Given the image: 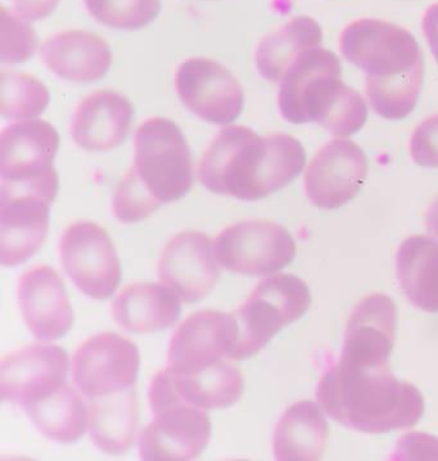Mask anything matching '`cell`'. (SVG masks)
<instances>
[{
  "instance_id": "cell-32",
  "label": "cell",
  "mask_w": 438,
  "mask_h": 461,
  "mask_svg": "<svg viewBox=\"0 0 438 461\" xmlns=\"http://www.w3.org/2000/svg\"><path fill=\"white\" fill-rule=\"evenodd\" d=\"M410 156L423 167H438V113L428 117L413 132Z\"/></svg>"
},
{
  "instance_id": "cell-20",
  "label": "cell",
  "mask_w": 438,
  "mask_h": 461,
  "mask_svg": "<svg viewBox=\"0 0 438 461\" xmlns=\"http://www.w3.org/2000/svg\"><path fill=\"white\" fill-rule=\"evenodd\" d=\"M397 309L383 294L362 298L347 321L340 358L360 366L389 364L395 348Z\"/></svg>"
},
{
  "instance_id": "cell-11",
  "label": "cell",
  "mask_w": 438,
  "mask_h": 461,
  "mask_svg": "<svg viewBox=\"0 0 438 461\" xmlns=\"http://www.w3.org/2000/svg\"><path fill=\"white\" fill-rule=\"evenodd\" d=\"M153 420L139 436L143 460H192L204 453L213 435L205 409L181 401L151 410Z\"/></svg>"
},
{
  "instance_id": "cell-12",
  "label": "cell",
  "mask_w": 438,
  "mask_h": 461,
  "mask_svg": "<svg viewBox=\"0 0 438 461\" xmlns=\"http://www.w3.org/2000/svg\"><path fill=\"white\" fill-rule=\"evenodd\" d=\"M238 339V322L232 313L202 310L188 316L172 334L168 369L189 375L231 355Z\"/></svg>"
},
{
  "instance_id": "cell-14",
  "label": "cell",
  "mask_w": 438,
  "mask_h": 461,
  "mask_svg": "<svg viewBox=\"0 0 438 461\" xmlns=\"http://www.w3.org/2000/svg\"><path fill=\"white\" fill-rule=\"evenodd\" d=\"M368 175L364 150L347 140L329 141L311 159L305 173V192L314 206L333 210L355 198Z\"/></svg>"
},
{
  "instance_id": "cell-16",
  "label": "cell",
  "mask_w": 438,
  "mask_h": 461,
  "mask_svg": "<svg viewBox=\"0 0 438 461\" xmlns=\"http://www.w3.org/2000/svg\"><path fill=\"white\" fill-rule=\"evenodd\" d=\"M69 357L56 345L26 346L9 352L0 366V394L3 401L23 408L68 384Z\"/></svg>"
},
{
  "instance_id": "cell-33",
  "label": "cell",
  "mask_w": 438,
  "mask_h": 461,
  "mask_svg": "<svg viewBox=\"0 0 438 461\" xmlns=\"http://www.w3.org/2000/svg\"><path fill=\"white\" fill-rule=\"evenodd\" d=\"M395 459H437L438 438L423 435V433H409L398 441L396 447Z\"/></svg>"
},
{
  "instance_id": "cell-2",
  "label": "cell",
  "mask_w": 438,
  "mask_h": 461,
  "mask_svg": "<svg viewBox=\"0 0 438 461\" xmlns=\"http://www.w3.org/2000/svg\"><path fill=\"white\" fill-rule=\"evenodd\" d=\"M341 52L365 74L368 101L386 120L413 113L421 95L424 62L412 32L388 21L361 18L343 30Z\"/></svg>"
},
{
  "instance_id": "cell-8",
  "label": "cell",
  "mask_w": 438,
  "mask_h": 461,
  "mask_svg": "<svg viewBox=\"0 0 438 461\" xmlns=\"http://www.w3.org/2000/svg\"><path fill=\"white\" fill-rule=\"evenodd\" d=\"M59 258L68 278L86 296L105 300L119 287V255L101 225L92 221L68 225L60 237Z\"/></svg>"
},
{
  "instance_id": "cell-27",
  "label": "cell",
  "mask_w": 438,
  "mask_h": 461,
  "mask_svg": "<svg viewBox=\"0 0 438 461\" xmlns=\"http://www.w3.org/2000/svg\"><path fill=\"white\" fill-rule=\"evenodd\" d=\"M322 41V27L313 17H295L261 39L255 52L256 68L265 80L280 84L296 59Z\"/></svg>"
},
{
  "instance_id": "cell-10",
  "label": "cell",
  "mask_w": 438,
  "mask_h": 461,
  "mask_svg": "<svg viewBox=\"0 0 438 461\" xmlns=\"http://www.w3.org/2000/svg\"><path fill=\"white\" fill-rule=\"evenodd\" d=\"M175 86L180 101L204 122L228 125L243 111V87L231 70L215 59L196 57L181 62Z\"/></svg>"
},
{
  "instance_id": "cell-30",
  "label": "cell",
  "mask_w": 438,
  "mask_h": 461,
  "mask_svg": "<svg viewBox=\"0 0 438 461\" xmlns=\"http://www.w3.org/2000/svg\"><path fill=\"white\" fill-rule=\"evenodd\" d=\"M99 23L117 30H141L161 12V0H84Z\"/></svg>"
},
{
  "instance_id": "cell-4",
  "label": "cell",
  "mask_w": 438,
  "mask_h": 461,
  "mask_svg": "<svg viewBox=\"0 0 438 461\" xmlns=\"http://www.w3.org/2000/svg\"><path fill=\"white\" fill-rule=\"evenodd\" d=\"M192 155L179 126L152 117L135 134L134 165L121 180L114 212L123 224L150 218L161 204L180 200L192 189Z\"/></svg>"
},
{
  "instance_id": "cell-7",
  "label": "cell",
  "mask_w": 438,
  "mask_h": 461,
  "mask_svg": "<svg viewBox=\"0 0 438 461\" xmlns=\"http://www.w3.org/2000/svg\"><path fill=\"white\" fill-rule=\"evenodd\" d=\"M213 249L224 269L250 276L283 269L297 253L292 234L269 220H244L229 225L216 235Z\"/></svg>"
},
{
  "instance_id": "cell-24",
  "label": "cell",
  "mask_w": 438,
  "mask_h": 461,
  "mask_svg": "<svg viewBox=\"0 0 438 461\" xmlns=\"http://www.w3.org/2000/svg\"><path fill=\"white\" fill-rule=\"evenodd\" d=\"M328 423L318 403L300 401L283 412L275 427V459L319 460L328 441Z\"/></svg>"
},
{
  "instance_id": "cell-1",
  "label": "cell",
  "mask_w": 438,
  "mask_h": 461,
  "mask_svg": "<svg viewBox=\"0 0 438 461\" xmlns=\"http://www.w3.org/2000/svg\"><path fill=\"white\" fill-rule=\"evenodd\" d=\"M305 165L306 152L291 135L260 137L246 126H226L205 150L198 177L215 194L256 201L288 185Z\"/></svg>"
},
{
  "instance_id": "cell-36",
  "label": "cell",
  "mask_w": 438,
  "mask_h": 461,
  "mask_svg": "<svg viewBox=\"0 0 438 461\" xmlns=\"http://www.w3.org/2000/svg\"><path fill=\"white\" fill-rule=\"evenodd\" d=\"M425 224H427V230L438 240V198L428 210Z\"/></svg>"
},
{
  "instance_id": "cell-17",
  "label": "cell",
  "mask_w": 438,
  "mask_h": 461,
  "mask_svg": "<svg viewBox=\"0 0 438 461\" xmlns=\"http://www.w3.org/2000/svg\"><path fill=\"white\" fill-rule=\"evenodd\" d=\"M52 202L32 192L0 191V262L14 267L43 246Z\"/></svg>"
},
{
  "instance_id": "cell-6",
  "label": "cell",
  "mask_w": 438,
  "mask_h": 461,
  "mask_svg": "<svg viewBox=\"0 0 438 461\" xmlns=\"http://www.w3.org/2000/svg\"><path fill=\"white\" fill-rule=\"evenodd\" d=\"M310 305V289L298 276L278 274L262 279L246 303L233 312L238 322V339L229 358L243 360L258 354L283 327L300 319Z\"/></svg>"
},
{
  "instance_id": "cell-23",
  "label": "cell",
  "mask_w": 438,
  "mask_h": 461,
  "mask_svg": "<svg viewBox=\"0 0 438 461\" xmlns=\"http://www.w3.org/2000/svg\"><path fill=\"white\" fill-rule=\"evenodd\" d=\"M180 303L165 285L132 283L114 298L112 315L123 330L155 333L169 330L179 319Z\"/></svg>"
},
{
  "instance_id": "cell-9",
  "label": "cell",
  "mask_w": 438,
  "mask_h": 461,
  "mask_svg": "<svg viewBox=\"0 0 438 461\" xmlns=\"http://www.w3.org/2000/svg\"><path fill=\"white\" fill-rule=\"evenodd\" d=\"M141 357L137 345L114 333L90 337L75 352L72 376L89 400L130 390L137 381Z\"/></svg>"
},
{
  "instance_id": "cell-25",
  "label": "cell",
  "mask_w": 438,
  "mask_h": 461,
  "mask_svg": "<svg viewBox=\"0 0 438 461\" xmlns=\"http://www.w3.org/2000/svg\"><path fill=\"white\" fill-rule=\"evenodd\" d=\"M90 438L105 454L128 453L137 437L139 406L135 388L89 401Z\"/></svg>"
},
{
  "instance_id": "cell-13",
  "label": "cell",
  "mask_w": 438,
  "mask_h": 461,
  "mask_svg": "<svg viewBox=\"0 0 438 461\" xmlns=\"http://www.w3.org/2000/svg\"><path fill=\"white\" fill-rule=\"evenodd\" d=\"M244 392V376L238 367L219 361L189 375H175L166 367L160 370L148 390L151 410L172 401L205 410L225 409L241 400Z\"/></svg>"
},
{
  "instance_id": "cell-35",
  "label": "cell",
  "mask_w": 438,
  "mask_h": 461,
  "mask_svg": "<svg viewBox=\"0 0 438 461\" xmlns=\"http://www.w3.org/2000/svg\"><path fill=\"white\" fill-rule=\"evenodd\" d=\"M423 34L427 39L432 54L438 62V3L431 5L423 16Z\"/></svg>"
},
{
  "instance_id": "cell-22",
  "label": "cell",
  "mask_w": 438,
  "mask_h": 461,
  "mask_svg": "<svg viewBox=\"0 0 438 461\" xmlns=\"http://www.w3.org/2000/svg\"><path fill=\"white\" fill-rule=\"evenodd\" d=\"M48 70L72 83H93L110 70V45L84 30H68L50 36L41 48Z\"/></svg>"
},
{
  "instance_id": "cell-3",
  "label": "cell",
  "mask_w": 438,
  "mask_h": 461,
  "mask_svg": "<svg viewBox=\"0 0 438 461\" xmlns=\"http://www.w3.org/2000/svg\"><path fill=\"white\" fill-rule=\"evenodd\" d=\"M316 399L333 420L370 435L407 429L424 414L421 391L398 381L389 364L360 366L338 358L320 378Z\"/></svg>"
},
{
  "instance_id": "cell-26",
  "label": "cell",
  "mask_w": 438,
  "mask_h": 461,
  "mask_svg": "<svg viewBox=\"0 0 438 461\" xmlns=\"http://www.w3.org/2000/svg\"><path fill=\"white\" fill-rule=\"evenodd\" d=\"M396 271L405 296L425 312H438V240L412 235L396 255Z\"/></svg>"
},
{
  "instance_id": "cell-31",
  "label": "cell",
  "mask_w": 438,
  "mask_h": 461,
  "mask_svg": "<svg viewBox=\"0 0 438 461\" xmlns=\"http://www.w3.org/2000/svg\"><path fill=\"white\" fill-rule=\"evenodd\" d=\"M38 36L17 14L2 8V62H25L34 56Z\"/></svg>"
},
{
  "instance_id": "cell-15",
  "label": "cell",
  "mask_w": 438,
  "mask_h": 461,
  "mask_svg": "<svg viewBox=\"0 0 438 461\" xmlns=\"http://www.w3.org/2000/svg\"><path fill=\"white\" fill-rule=\"evenodd\" d=\"M159 278L181 303H197L219 282V262L213 242L202 231H181L172 237L160 256Z\"/></svg>"
},
{
  "instance_id": "cell-29",
  "label": "cell",
  "mask_w": 438,
  "mask_h": 461,
  "mask_svg": "<svg viewBox=\"0 0 438 461\" xmlns=\"http://www.w3.org/2000/svg\"><path fill=\"white\" fill-rule=\"evenodd\" d=\"M50 92L38 78L23 72H2V116L32 119L50 104Z\"/></svg>"
},
{
  "instance_id": "cell-5",
  "label": "cell",
  "mask_w": 438,
  "mask_h": 461,
  "mask_svg": "<svg viewBox=\"0 0 438 461\" xmlns=\"http://www.w3.org/2000/svg\"><path fill=\"white\" fill-rule=\"evenodd\" d=\"M278 102L287 122H316L337 137L355 134L368 120L365 99L343 83L340 59L324 48L296 59L280 83Z\"/></svg>"
},
{
  "instance_id": "cell-28",
  "label": "cell",
  "mask_w": 438,
  "mask_h": 461,
  "mask_svg": "<svg viewBox=\"0 0 438 461\" xmlns=\"http://www.w3.org/2000/svg\"><path fill=\"white\" fill-rule=\"evenodd\" d=\"M81 392L68 384L23 406L32 424L47 438L74 444L87 432L89 409Z\"/></svg>"
},
{
  "instance_id": "cell-21",
  "label": "cell",
  "mask_w": 438,
  "mask_h": 461,
  "mask_svg": "<svg viewBox=\"0 0 438 461\" xmlns=\"http://www.w3.org/2000/svg\"><path fill=\"white\" fill-rule=\"evenodd\" d=\"M134 107L125 95L98 90L86 96L75 110L72 140L87 152L117 149L128 137Z\"/></svg>"
},
{
  "instance_id": "cell-19",
  "label": "cell",
  "mask_w": 438,
  "mask_h": 461,
  "mask_svg": "<svg viewBox=\"0 0 438 461\" xmlns=\"http://www.w3.org/2000/svg\"><path fill=\"white\" fill-rule=\"evenodd\" d=\"M18 303L27 328L38 339H62L74 324L65 282L48 265H36L20 276Z\"/></svg>"
},
{
  "instance_id": "cell-18",
  "label": "cell",
  "mask_w": 438,
  "mask_h": 461,
  "mask_svg": "<svg viewBox=\"0 0 438 461\" xmlns=\"http://www.w3.org/2000/svg\"><path fill=\"white\" fill-rule=\"evenodd\" d=\"M59 131L44 120H26L3 128L0 134L2 182H32L56 174Z\"/></svg>"
},
{
  "instance_id": "cell-34",
  "label": "cell",
  "mask_w": 438,
  "mask_h": 461,
  "mask_svg": "<svg viewBox=\"0 0 438 461\" xmlns=\"http://www.w3.org/2000/svg\"><path fill=\"white\" fill-rule=\"evenodd\" d=\"M59 0H14V12L27 21L43 20L59 5Z\"/></svg>"
}]
</instances>
